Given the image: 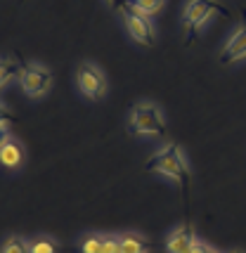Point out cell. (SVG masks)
<instances>
[{"mask_svg": "<svg viewBox=\"0 0 246 253\" xmlns=\"http://www.w3.org/2000/svg\"><path fill=\"white\" fill-rule=\"evenodd\" d=\"M128 130L137 137H161L166 132V116L154 102L135 104L128 116Z\"/></svg>", "mask_w": 246, "mask_h": 253, "instance_id": "2", "label": "cell"}, {"mask_svg": "<svg viewBox=\"0 0 246 253\" xmlns=\"http://www.w3.org/2000/svg\"><path fill=\"white\" fill-rule=\"evenodd\" d=\"M19 85L29 97H43L52 88V71L43 64H26L22 66Z\"/></svg>", "mask_w": 246, "mask_h": 253, "instance_id": "6", "label": "cell"}, {"mask_svg": "<svg viewBox=\"0 0 246 253\" xmlns=\"http://www.w3.org/2000/svg\"><path fill=\"white\" fill-rule=\"evenodd\" d=\"M107 2H109L112 7H116V10H119V7H121V5L125 2V0H107Z\"/></svg>", "mask_w": 246, "mask_h": 253, "instance_id": "17", "label": "cell"}, {"mask_svg": "<svg viewBox=\"0 0 246 253\" xmlns=\"http://www.w3.org/2000/svg\"><path fill=\"white\" fill-rule=\"evenodd\" d=\"M0 253H31V246L24 237H7Z\"/></svg>", "mask_w": 246, "mask_h": 253, "instance_id": "13", "label": "cell"}, {"mask_svg": "<svg viewBox=\"0 0 246 253\" xmlns=\"http://www.w3.org/2000/svg\"><path fill=\"white\" fill-rule=\"evenodd\" d=\"M244 57H246V24H242V26L232 33V38L225 43L220 62H223V64H235V62L244 59Z\"/></svg>", "mask_w": 246, "mask_h": 253, "instance_id": "8", "label": "cell"}, {"mask_svg": "<svg viewBox=\"0 0 246 253\" xmlns=\"http://www.w3.org/2000/svg\"><path fill=\"white\" fill-rule=\"evenodd\" d=\"M24 164H26V152H24L22 142L10 137L0 147V166H5L7 170H22Z\"/></svg>", "mask_w": 246, "mask_h": 253, "instance_id": "10", "label": "cell"}, {"mask_svg": "<svg viewBox=\"0 0 246 253\" xmlns=\"http://www.w3.org/2000/svg\"><path fill=\"white\" fill-rule=\"evenodd\" d=\"M235 253H242V251H235Z\"/></svg>", "mask_w": 246, "mask_h": 253, "instance_id": "18", "label": "cell"}, {"mask_svg": "<svg viewBox=\"0 0 246 253\" xmlns=\"http://www.w3.org/2000/svg\"><path fill=\"white\" fill-rule=\"evenodd\" d=\"M119 12H121V19L125 24V31L130 33L135 43L145 45V47L154 45V24L147 12H142L135 2H128V0L119 7Z\"/></svg>", "mask_w": 246, "mask_h": 253, "instance_id": "4", "label": "cell"}, {"mask_svg": "<svg viewBox=\"0 0 246 253\" xmlns=\"http://www.w3.org/2000/svg\"><path fill=\"white\" fill-rule=\"evenodd\" d=\"M147 170L159 173V175H164V177H168V180H173V182H178L182 189L190 185V177H192L187 156H185V152L180 149V144H175V142L161 147L157 154L147 161Z\"/></svg>", "mask_w": 246, "mask_h": 253, "instance_id": "1", "label": "cell"}, {"mask_svg": "<svg viewBox=\"0 0 246 253\" xmlns=\"http://www.w3.org/2000/svg\"><path fill=\"white\" fill-rule=\"evenodd\" d=\"M17 76H22L19 64L14 59H10V57H0V88H5L12 78H17Z\"/></svg>", "mask_w": 246, "mask_h": 253, "instance_id": "12", "label": "cell"}, {"mask_svg": "<svg viewBox=\"0 0 246 253\" xmlns=\"http://www.w3.org/2000/svg\"><path fill=\"white\" fill-rule=\"evenodd\" d=\"M81 253H121L119 237H112V234H88L81 242Z\"/></svg>", "mask_w": 246, "mask_h": 253, "instance_id": "9", "label": "cell"}, {"mask_svg": "<svg viewBox=\"0 0 246 253\" xmlns=\"http://www.w3.org/2000/svg\"><path fill=\"white\" fill-rule=\"evenodd\" d=\"M192 253H218V251H215V249H211L206 242H202V239H199V242H197V246L192 249Z\"/></svg>", "mask_w": 246, "mask_h": 253, "instance_id": "16", "label": "cell"}, {"mask_svg": "<svg viewBox=\"0 0 246 253\" xmlns=\"http://www.w3.org/2000/svg\"><path fill=\"white\" fill-rule=\"evenodd\" d=\"M29 246H31V253H57V244L50 237H36L29 242Z\"/></svg>", "mask_w": 246, "mask_h": 253, "instance_id": "14", "label": "cell"}, {"mask_svg": "<svg viewBox=\"0 0 246 253\" xmlns=\"http://www.w3.org/2000/svg\"><path fill=\"white\" fill-rule=\"evenodd\" d=\"M119 249L121 253H149V242L137 232H123L119 234Z\"/></svg>", "mask_w": 246, "mask_h": 253, "instance_id": "11", "label": "cell"}, {"mask_svg": "<svg viewBox=\"0 0 246 253\" xmlns=\"http://www.w3.org/2000/svg\"><path fill=\"white\" fill-rule=\"evenodd\" d=\"M215 14H223L227 17V10L218 0H190L185 5V12H182V26H185V33H187V43H192L197 38V33L202 31V26L211 17Z\"/></svg>", "mask_w": 246, "mask_h": 253, "instance_id": "3", "label": "cell"}, {"mask_svg": "<svg viewBox=\"0 0 246 253\" xmlns=\"http://www.w3.org/2000/svg\"><path fill=\"white\" fill-rule=\"evenodd\" d=\"M197 232L192 225H180L166 237V251L168 253H192L197 246Z\"/></svg>", "mask_w": 246, "mask_h": 253, "instance_id": "7", "label": "cell"}, {"mask_svg": "<svg viewBox=\"0 0 246 253\" xmlns=\"http://www.w3.org/2000/svg\"><path fill=\"white\" fill-rule=\"evenodd\" d=\"M76 83H79L81 95L88 99H102L107 95V88H109L107 74H104L97 64H92V62H83V64L79 66Z\"/></svg>", "mask_w": 246, "mask_h": 253, "instance_id": "5", "label": "cell"}, {"mask_svg": "<svg viewBox=\"0 0 246 253\" xmlns=\"http://www.w3.org/2000/svg\"><path fill=\"white\" fill-rule=\"evenodd\" d=\"M133 2L142 12H147V14H157V12L164 7V0H133Z\"/></svg>", "mask_w": 246, "mask_h": 253, "instance_id": "15", "label": "cell"}]
</instances>
